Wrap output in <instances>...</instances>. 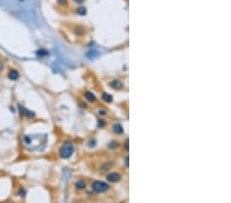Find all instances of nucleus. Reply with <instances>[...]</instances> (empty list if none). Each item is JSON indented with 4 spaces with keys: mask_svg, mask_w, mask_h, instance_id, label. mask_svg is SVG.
I'll use <instances>...</instances> for the list:
<instances>
[{
    "mask_svg": "<svg viewBox=\"0 0 231 203\" xmlns=\"http://www.w3.org/2000/svg\"><path fill=\"white\" fill-rule=\"evenodd\" d=\"M73 151H74L73 145L71 144V143H66V144L61 148V150H60V155H61L62 158L67 159V158H69L71 155H72Z\"/></svg>",
    "mask_w": 231,
    "mask_h": 203,
    "instance_id": "1",
    "label": "nucleus"
},
{
    "mask_svg": "<svg viewBox=\"0 0 231 203\" xmlns=\"http://www.w3.org/2000/svg\"><path fill=\"white\" fill-rule=\"evenodd\" d=\"M91 188L96 193H103V192H106L109 189V185L107 183L101 182V180H96L91 185Z\"/></svg>",
    "mask_w": 231,
    "mask_h": 203,
    "instance_id": "2",
    "label": "nucleus"
},
{
    "mask_svg": "<svg viewBox=\"0 0 231 203\" xmlns=\"http://www.w3.org/2000/svg\"><path fill=\"white\" fill-rule=\"evenodd\" d=\"M107 180L111 183H116V182H118V180H120V175L116 172H112L107 175Z\"/></svg>",
    "mask_w": 231,
    "mask_h": 203,
    "instance_id": "3",
    "label": "nucleus"
},
{
    "mask_svg": "<svg viewBox=\"0 0 231 203\" xmlns=\"http://www.w3.org/2000/svg\"><path fill=\"white\" fill-rule=\"evenodd\" d=\"M19 76H20V74L17 70H10V73H8V78H10V80H17L18 78H19Z\"/></svg>",
    "mask_w": 231,
    "mask_h": 203,
    "instance_id": "4",
    "label": "nucleus"
},
{
    "mask_svg": "<svg viewBox=\"0 0 231 203\" xmlns=\"http://www.w3.org/2000/svg\"><path fill=\"white\" fill-rule=\"evenodd\" d=\"M84 97H85V99H86L89 103H93V102L96 101V97L94 95V93L91 92V91H87V92H85Z\"/></svg>",
    "mask_w": 231,
    "mask_h": 203,
    "instance_id": "5",
    "label": "nucleus"
},
{
    "mask_svg": "<svg viewBox=\"0 0 231 203\" xmlns=\"http://www.w3.org/2000/svg\"><path fill=\"white\" fill-rule=\"evenodd\" d=\"M75 187L77 189H79V190H83L85 187H86V184L84 183V180H78L75 184Z\"/></svg>",
    "mask_w": 231,
    "mask_h": 203,
    "instance_id": "6",
    "label": "nucleus"
},
{
    "mask_svg": "<svg viewBox=\"0 0 231 203\" xmlns=\"http://www.w3.org/2000/svg\"><path fill=\"white\" fill-rule=\"evenodd\" d=\"M113 130H114V132L118 133V135H120V133L123 132V128L120 124H115V125L113 126Z\"/></svg>",
    "mask_w": 231,
    "mask_h": 203,
    "instance_id": "7",
    "label": "nucleus"
},
{
    "mask_svg": "<svg viewBox=\"0 0 231 203\" xmlns=\"http://www.w3.org/2000/svg\"><path fill=\"white\" fill-rule=\"evenodd\" d=\"M111 86L115 87L116 89H119V88L122 87V84H121V82H120L119 80H114V81L111 82Z\"/></svg>",
    "mask_w": 231,
    "mask_h": 203,
    "instance_id": "8",
    "label": "nucleus"
},
{
    "mask_svg": "<svg viewBox=\"0 0 231 203\" xmlns=\"http://www.w3.org/2000/svg\"><path fill=\"white\" fill-rule=\"evenodd\" d=\"M103 100L106 103H111L112 101V97L108 93H103Z\"/></svg>",
    "mask_w": 231,
    "mask_h": 203,
    "instance_id": "9",
    "label": "nucleus"
},
{
    "mask_svg": "<svg viewBox=\"0 0 231 203\" xmlns=\"http://www.w3.org/2000/svg\"><path fill=\"white\" fill-rule=\"evenodd\" d=\"M73 1H75L76 3H81V2H83V0H73Z\"/></svg>",
    "mask_w": 231,
    "mask_h": 203,
    "instance_id": "10",
    "label": "nucleus"
}]
</instances>
